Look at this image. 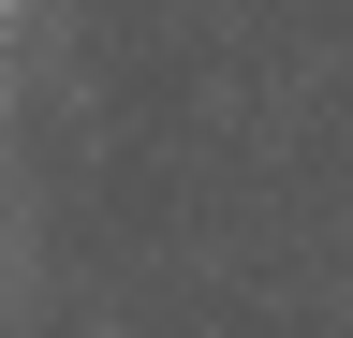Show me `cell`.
Masks as SVG:
<instances>
[{
  "label": "cell",
  "mask_w": 353,
  "mask_h": 338,
  "mask_svg": "<svg viewBox=\"0 0 353 338\" xmlns=\"http://www.w3.org/2000/svg\"><path fill=\"white\" fill-rule=\"evenodd\" d=\"M0 15H30V0H0Z\"/></svg>",
  "instance_id": "cell-1"
}]
</instances>
